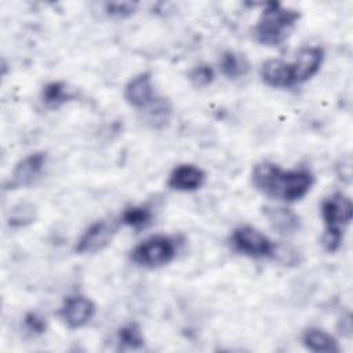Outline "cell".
I'll return each mask as SVG.
<instances>
[{
	"label": "cell",
	"mask_w": 353,
	"mask_h": 353,
	"mask_svg": "<svg viewBox=\"0 0 353 353\" xmlns=\"http://www.w3.org/2000/svg\"><path fill=\"white\" fill-rule=\"evenodd\" d=\"M205 181L204 171L193 164H181L172 170L168 178V186L179 192H193L203 186Z\"/></svg>",
	"instance_id": "cell-11"
},
{
	"label": "cell",
	"mask_w": 353,
	"mask_h": 353,
	"mask_svg": "<svg viewBox=\"0 0 353 353\" xmlns=\"http://www.w3.org/2000/svg\"><path fill=\"white\" fill-rule=\"evenodd\" d=\"M219 68H221V72L228 79L234 80V79L243 77L248 73L250 62L244 54L233 51V50H226L221 55Z\"/></svg>",
	"instance_id": "cell-16"
},
{
	"label": "cell",
	"mask_w": 353,
	"mask_h": 353,
	"mask_svg": "<svg viewBox=\"0 0 353 353\" xmlns=\"http://www.w3.org/2000/svg\"><path fill=\"white\" fill-rule=\"evenodd\" d=\"M119 229L116 221H98L88 226L76 244L77 254H94L103 250L114 237Z\"/></svg>",
	"instance_id": "cell-6"
},
{
	"label": "cell",
	"mask_w": 353,
	"mask_h": 353,
	"mask_svg": "<svg viewBox=\"0 0 353 353\" xmlns=\"http://www.w3.org/2000/svg\"><path fill=\"white\" fill-rule=\"evenodd\" d=\"M95 305L91 299L83 295H73L65 299L59 309V316L69 328L84 327L94 316Z\"/></svg>",
	"instance_id": "cell-8"
},
{
	"label": "cell",
	"mask_w": 353,
	"mask_h": 353,
	"mask_svg": "<svg viewBox=\"0 0 353 353\" xmlns=\"http://www.w3.org/2000/svg\"><path fill=\"white\" fill-rule=\"evenodd\" d=\"M176 255V243L165 234L152 236L139 243L131 251V259L143 268H159L167 265Z\"/></svg>",
	"instance_id": "cell-4"
},
{
	"label": "cell",
	"mask_w": 353,
	"mask_h": 353,
	"mask_svg": "<svg viewBox=\"0 0 353 353\" xmlns=\"http://www.w3.org/2000/svg\"><path fill=\"white\" fill-rule=\"evenodd\" d=\"M73 98H74V94L62 81H51L46 84L41 91L43 103L48 108H59L61 105L72 101Z\"/></svg>",
	"instance_id": "cell-17"
},
{
	"label": "cell",
	"mask_w": 353,
	"mask_h": 353,
	"mask_svg": "<svg viewBox=\"0 0 353 353\" xmlns=\"http://www.w3.org/2000/svg\"><path fill=\"white\" fill-rule=\"evenodd\" d=\"M188 79L189 81L194 85V87H207L208 84H211L215 79V73L214 69L207 65V63H200L196 65L194 68H192L188 73Z\"/></svg>",
	"instance_id": "cell-21"
},
{
	"label": "cell",
	"mask_w": 353,
	"mask_h": 353,
	"mask_svg": "<svg viewBox=\"0 0 353 353\" xmlns=\"http://www.w3.org/2000/svg\"><path fill=\"white\" fill-rule=\"evenodd\" d=\"M320 210L325 225L323 245L325 251L335 252L341 247L343 228L349 225L353 218V203L346 194L335 192L321 201Z\"/></svg>",
	"instance_id": "cell-3"
},
{
	"label": "cell",
	"mask_w": 353,
	"mask_h": 353,
	"mask_svg": "<svg viewBox=\"0 0 353 353\" xmlns=\"http://www.w3.org/2000/svg\"><path fill=\"white\" fill-rule=\"evenodd\" d=\"M124 97L127 102L134 106L143 109L154 99L152 74L149 72H142L132 77L124 90Z\"/></svg>",
	"instance_id": "cell-10"
},
{
	"label": "cell",
	"mask_w": 353,
	"mask_h": 353,
	"mask_svg": "<svg viewBox=\"0 0 353 353\" xmlns=\"http://www.w3.org/2000/svg\"><path fill=\"white\" fill-rule=\"evenodd\" d=\"M262 80L274 88H287L294 85L292 66L291 62H285L283 59H268L263 62L261 68Z\"/></svg>",
	"instance_id": "cell-12"
},
{
	"label": "cell",
	"mask_w": 353,
	"mask_h": 353,
	"mask_svg": "<svg viewBox=\"0 0 353 353\" xmlns=\"http://www.w3.org/2000/svg\"><path fill=\"white\" fill-rule=\"evenodd\" d=\"M117 341L127 349H141L145 345V338L141 327L137 323H128L119 328Z\"/></svg>",
	"instance_id": "cell-20"
},
{
	"label": "cell",
	"mask_w": 353,
	"mask_h": 353,
	"mask_svg": "<svg viewBox=\"0 0 353 353\" xmlns=\"http://www.w3.org/2000/svg\"><path fill=\"white\" fill-rule=\"evenodd\" d=\"M142 110H143L145 123L154 130H160L164 125H167L172 113L170 101L165 98H157V97H154V99Z\"/></svg>",
	"instance_id": "cell-15"
},
{
	"label": "cell",
	"mask_w": 353,
	"mask_h": 353,
	"mask_svg": "<svg viewBox=\"0 0 353 353\" xmlns=\"http://www.w3.org/2000/svg\"><path fill=\"white\" fill-rule=\"evenodd\" d=\"M23 324L25 327L32 332V334H36V335H40V334H44L46 330H47V323L46 320L34 313V312H29L25 314L23 317Z\"/></svg>",
	"instance_id": "cell-23"
},
{
	"label": "cell",
	"mask_w": 353,
	"mask_h": 353,
	"mask_svg": "<svg viewBox=\"0 0 353 353\" xmlns=\"http://www.w3.org/2000/svg\"><path fill=\"white\" fill-rule=\"evenodd\" d=\"M232 244L239 251L252 258H265L274 254L273 243L258 229L243 225L233 230Z\"/></svg>",
	"instance_id": "cell-5"
},
{
	"label": "cell",
	"mask_w": 353,
	"mask_h": 353,
	"mask_svg": "<svg viewBox=\"0 0 353 353\" xmlns=\"http://www.w3.org/2000/svg\"><path fill=\"white\" fill-rule=\"evenodd\" d=\"M152 211L146 205H134L128 207L123 211L120 216V222L131 226L134 229H142L150 223Z\"/></svg>",
	"instance_id": "cell-19"
},
{
	"label": "cell",
	"mask_w": 353,
	"mask_h": 353,
	"mask_svg": "<svg viewBox=\"0 0 353 353\" xmlns=\"http://www.w3.org/2000/svg\"><path fill=\"white\" fill-rule=\"evenodd\" d=\"M324 59V50L320 47H305L302 48L295 61L291 62L294 83H305L313 77L321 68Z\"/></svg>",
	"instance_id": "cell-9"
},
{
	"label": "cell",
	"mask_w": 353,
	"mask_h": 353,
	"mask_svg": "<svg viewBox=\"0 0 353 353\" xmlns=\"http://www.w3.org/2000/svg\"><path fill=\"white\" fill-rule=\"evenodd\" d=\"M301 14L277 1H269L254 28V37L262 46H280L287 40Z\"/></svg>",
	"instance_id": "cell-2"
},
{
	"label": "cell",
	"mask_w": 353,
	"mask_h": 353,
	"mask_svg": "<svg viewBox=\"0 0 353 353\" xmlns=\"http://www.w3.org/2000/svg\"><path fill=\"white\" fill-rule=\"evenodd\" d=\"M302 343L306 349L317 353H336L339 346L336 339L317 327H309L302 334Z\"/></svg>",
	"instance_id": "cell-14"
},
{
	"label": "cell",
	"mask_w": 353,
	"mask_h": 353,
	"mask_svg": "<svg viewBox=\"0 0 353 353\" xmlns=\"http://www.w3.org/2000/svg\"><path fill=\"white\" fill-rule=\"evenodd\" d=\"M37 219V208L29 201H22L11 207L7 218L10 228H25Z\"/></svg>",
	"instance_id": "cell-18"
},
{
	"label": "cell",
	"mask_w": 353,
	"mask_h": 353,
	"mask_svg": "<svg viewBox=\"0 0 353 353\" xmlns=\"http://www.w3.org/2000/svg\"><path fill=\"white\" fill-rule=\"evenodd\" d=\"M47 161L46 152H34L23 157L17 163L11 172V178L7 182V189H18L29 186L41 174Z\"/></svg>",
	"instance_id": "cell-7"
},
{
	"label": "cell",
	"mask_w": 353,
	"mask_h": 353,
	"mask_svg": "<svg viewBox=\"0 0 353 353\" xmlns=\"http://www.w3.org/2000/svg\"><path fill=\"white\" fill-rule=\"evenodd\" d=\"M137 7L138 4L132 1H112L105 4V11L114 18H127L135 12Z\"/></svg>",
	"instance_id": "cell-22"
},
{
	"label": "cell",
	"mask_w": 353,
	"mask_h": 353,
	"mask_svg": "<svg viewBox=\"0 0 353 353\" xmlns=\"http://www.w3.org/2000/svg\"><path fill=\"white\" fill-rule=\"evenodd\" d=\"M251 181L262 194L294 203L307 194L313 185V175L305 168L284 171L272 161H261L252 168Z\"/></svg>",
	"instance_id": "cell-1"
},
{
	"label": "cell",
	"mask_w": 353,
	"mask_h": 353,
	"mask_svg": "<svg viewBox=\"0 0 353 353\" xmlns=\"http://www.w3.org/2000/svg\"><path fill=\"white\" fill-rule=\"evenodd\" d=\"M263 215L266 216L270 228L281 236H291L301 228L299 216L285 207H265Z\"/></svg>",
	"instance_id": "cell-13"
}]
</instances>
